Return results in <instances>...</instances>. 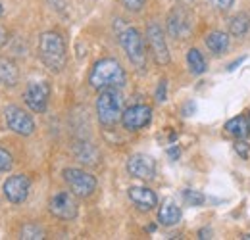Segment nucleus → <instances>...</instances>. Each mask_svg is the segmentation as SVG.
<instances>
[{
	"instance_id": "nucleus-1",
	"label": "nucleus",
	"mask_w": 250,
	"mask_h": 240,
	"mask_svg": "<svg viewBox=\"0 0 250 240\" xmlns=\"http://www.w3.org/2000/svg\"><path fill=\"white\" fill-rule=\"evenodd\" d=\"M127 75L122 63L114 58H102L93 65L89 73V83L96 90L102 89H122L125 87Z\"/></svg>"
},
{
	"instance_id": "nucleus-2",
	"label": "nucleus",
	"mask_w": 250,
	"mask_h": 240,
	"mask_svg": "<svg viewBox=\"0 0 250 240\" xmlns=\"http://www.w3.org/2000/svg\"><path fill=\"white\" fill-rule=\"evenodd\" d=\"M39 56L42 63L58 73L65 67V60H67V54H65V40L60 33L56 31H44L39 39Z\"/></svg>"
},
{
	"instance_id": "nucleus-3",
	"label": "nucleus",
	"mask_w": 250,
	"mask_h": 240,
	"mask_svg": "<svg viewBox=\"0 0 250 240\" xmlns=\"http://www.w3.org/2000/svg\"><path fill=\"white\" fill-rule=\"evenodd\" d=\"M96 116L104 127H114L124 116V98L120 89H102L96 98Z\"/></svg>"
},
{
	"instance_id": "nucleus-4",
	"label": "nucleus",
	"mask_w": 250,
	"mask_h": 240,
	"mask_svg": "<svg viewBox=\"0 0 250 240\" xmlns=\"http://www.w3.org/2000/svg\"><path fill=\"white\" fill-rule=\"evenodd\" d=\"M118 40L127 54L129 61L137 67V69H145L146 67V48H145V40L143 35L135 27L125 25L124 29L118 31Z\"/></svg>"
},
{
	"instance_id": "nucleus-5",
	"label": "nucleus",
	"mask_w": 250,
	"mask_h": 240,
	"mask_svg": "<svg viewBox=\"0 0 250 240\" xmlns=\"http://www.w3.org/2000/svg\"><path fill=\"white\" fill-rule=\"evenodd\" d=\"M63 180L67 182L69 190L77 196V198H89L91 194H94L96 190V177L83 171V169H77V167H67L62 171Z\"/></svg>"
},
{
	"instance_id": "nucleus-6",
	"label": "nucleus",
	"mask_w": 250,
	"mask_h": 240,
	"mask_svg": "<svg viewBox=\"0 0 250 240\" xmlns=\"http://www.w3.org/2000/svg\"><path fill=\"white\" fill-rule=\"evenodd\" d=\"M48 211L62 219V221H73L79 213V206H77V200H75V194L73 192H67V190H62V192H56L50 202H48Z\"/></svg>"
},
{
	"instance_id": "nucleus-7",
	"label": "nucleus",
	"mask_w": 250,
	"mask_h": 240,
	"mask_svg": "<svg viewBox=\"0 0 250 240\" xmlns=\"http://www.w3.org/2000/svg\"><path fill=\"white\" fill-rule=\"evenodd\" d=\"M167 33L177 39V40H185L192 33V18L188 14L187 8L183 6H175L169 16H167Z\"/></svg>"
},
{
	"instance_id": "nucleus-8",
	"label": "nucleus",
	"mask_w": 250,
	"mask_h": 240,
	"mask_svg": "<svg viewBox=\"0 0 250 240\" xmlns=\"http://www.w3.org/2000/svg\"><path fill=\"white\" fill-rule=\"evenodd\" d=\"M146 44H148V50L152 54V58L158 65H167L171 56H169V50H167V42H166V37H164V31L158 23H150L146 27Z\"/></svg>"
},
{
	"instance_id": "nucleus-9",
	"label": "nucleus",
	"mask_w": 250,
	"mask_h": 240,
	"mask_svg": "<svg viewBox=\"0 0 250 240\" xmlns=\"http://www.w3.org/2000/svg\"><path fill=\"white\" fill-rule=\"evenodd\" d=\"M48 98H50V85L46 81H33L27 85V89L23 92V100H25L27 108L35 114L46 112Z\"/></svg>"
},
{
	"instance_id": "nucleus-10",
	"label": "nucleus",
	"mask_w": 250,
	"mask_h": 240,
	"mask_svg": "<svg viewBox=\"0 0 250 240\" xmlns=\"http://www.w3.org/2000/svg\"><path fill=\"white\" fill-rule=\"evenodd\" d=\"M4 118H6V125L10 127V131H14L16 135L29 137L35 133V121L20 106H8L4 110Z\"/></svg>"
},
{
	"instance_id": "nucleus-11",
	"label": "nucleus",
	"mask_w": 250,
	"mask_h": 240,
	"mask_svg": "<svg viewBox=\"0 0 250 240\" xmlns=\"http://www.w3.org/2000/svg\"><path fill=\"white\" fill-rule=\"evenodd\" d=\"M2 190H4V196L10 204H23L29 196V190H31V179L23 173L12 175L2 184Z\"/></svg>"
},
{
	"instance_id": "nucleus-12",
	"label": "nucleus",
	"mask_w": 250,
	"mask_h": 240,
	"mask_svg": "<svg viewBox=\"0 0 250 240\" xmlns=\"http://www.w3.org/2000/svg\"><path fill=\"white\" fill-rule=\"evenodd\" d=\"M152 121V108L146 104H133L124 110L122 125L127 131H141Z\"/></svg>"
},
{
	"instance_id": "nucleus-13",
	"label": "nucleus",
	"mask_w": 250,
	"mask_h": 240,
	"mask_svg": "<svg viewBox=\"0 0 250 240\" xmlns=\"http://www.w3.org/2000/svg\"><path fill=\"white\" fill-rule=\"evenodd\" d=\"M125 167H127V173L135 179L150 180L156 175V161H154V158H150L146 154H133L127 160Z\"/></svg>"
},
{
	"instance_id": "nucleus-14",
	"label": "nucleus",
	"mask_w": 250,
	"mask_h": 240,
	"mask_svg": "<svg viewBox=\"0 0 250 240\" xmlns=\"http://www.w3.org/2000/svg\"><path fill=\"white\" fill-rule=\"evenodd\" d=\"M127 196L141 211H150L158 206L156 192L146 188V186H131L127 190Z\"/></svg>"
},
{
	"instance_id": "nucleus-15",
	"label": "nucleus",
	"mask_w": 250,
	"mask_h": 240,
	"mask_svg": "<svg viewBox=\"0 0 250 240\" xmlns=\"http://www.w3.org/2000/svg\"><path fill=\"white\" fill-rule=\"evenodd\" d=\"M181 221V210L173 200H164L158 210V223L164 227H173Z\"/></svg>"
},
{
	"instance_id": "nucleus-16",
	"label": "nucleus",
	"mask_w": 250,
	"mask_h": 240,
	"mask_svg": "<svg viewBox=\"0 0 250 240\" xmlns=\"http://www.w3.org/2000/svg\"><path fill=\"white\" fill-rule=\"evenodd\" d=\"M204 42H206L208 50H210L214 56H221V54H225L227 48H229V35L223 33V31H212V33L206 35Z\"/></svg>"
},
{
	"instance_id": "nucleus-17",
	"label": "nucleus",
	"mask_w": 250,
	"mask_h": 240,
	"mask_svg": "<svg viewBox=\"0 0 250 240\" xmlns=\"http://www.w3.org/2000/svg\"><path fill=\"white\" fill-rule=\"evenodd\" d=\"M223 129H225L227 135H231V137H235V139H249V135H250L249 118H245V116H237V118H233V120L227 121Z\"/></svg>"
},
{
	"instance_id": "nucleus-18",
	"label": "nucleus",
	"mask_w": 250,
	"mask_h": 240,
	"mask_svg": "<svg viewBox=\"0 0 250 240\" xmlns=\"http://www.w3.org/2000/svg\"><path fill=\"white\" fill-rule=\"evenodd\" d=\"M20 81L18 65L12 60H0V85L4 87H16Z\"/></svg>"
},
{
	"instance_id": "nucleus-19",
	"label": "nucleus",
	"mask_w": 250,
	"mask_h": 240,
	"mask_svg": "<svg viewBox=\"0 0 250 240\" xmlns=\"http://www.w3.org/2000/svg\"><path fill=\"white\" fill-rule=\"evenodd\" d=\"M249 31H250V18L247 14H237V16L231 18V21H229V35L231 37L241 39Z\"/></svg>"
},
{
	"instance_id": "nucleus-20",
	"label": "nucleus",
	"mask_w": 250,
	"mask_h": 240,
	"mask_svg": "<svg viewBox=\"0 0 250 240\" xmlns=\"http://www.w3.org/2000/svg\"><path fill=\"white\" fill-rule=\"evenodd\" d=\"M187 63L192 75H202L206 71V60L198 48H190L187 52Z\"/></svg>"
},
{
	"instance_id": "nucleus-21",
	"label": "nucleus",
	"mask_w": 250,
	"mask_h": 240,
	"mask_svg": "<svg viewBox=\"0 0 250 240\" xmlns=\"http://www.w3.org/2000/svg\"><path fill=\"white\" fill-rule=\"evenodd\" d=\"M20 237L25 240H37V239H44V231L41 225L37 223H25L20 231Z\"/></svg>"
},
{
	"instance_id": "nucleus-22",
	"label": "nucleus",
	"mask_w": 250,
	"mask_h": 240,
	"mask_svg": "<svg viewBox=\"0 0 250 240\" xmlns=\"http://www.w3.org/2000/svg\"><path fill=\"white\" fill-rule=\"evenodd\" d=\"M183 200L187 202L188 206H194V208H198V206H202L204 202H206V196L200 192V190H183Z\"/></svg>"
},
{
	"instance_id": "nucleus-23",
	"label": "nucleus",
	"mask_w": 250,
	"mask_h": 240,
	"mask_svg": "<svg viewBox=\"0 0 250 240\" xmlns=\"http://www.w3.org/2000/svg\"><path fill=\"white\" fill-rule=\"evenodd\" d=\"M12 154L4 148H0V173H6L12 169Z\"/></svg>"
},
{
	"instance_id": "nucleus-24",
	"label": "nucleus",
	"mask_w": 250,
	"mask_h": 240,
	"mask_svg": "<svg viewBox=\"0 0 250 240\" xmlns=\"http://www.w3.org/2000/svg\"><path fill=\"white\" fill-rule=\"evenodd\" d=\"M235 152L243 158V160H247L250 156V144L247 142V139H237V142H235Z\"/></svg>"
},
{
	"instance_id": "nucleus-25",
	"label": "nucleus",
	"mask_w": 250,
	"mask_h": 240,
	"mask_svg": "<svg viewBox=\"0 0 250 240\" xmlns=\"http://www.w3.org/2000/svg\"><path fill=\"white\" fill-rule=\"evenodd\" d=\"M122 4H124L129 12H141L145 8L146 0H122Z\"/></svg>"
},
{
	"instance_id": "nucleus-26",
	"label": "nucleus",
	"mask_w": 250,
	"mask_h": 240,
	"mask_svg": "<svg viewBox=\"0 0 250 240\" xmlns=\"http://www.w3.org/2000/svg\"><path fill=\"white\" fill-rule=\"evenodd\" d=\"M167 100V81L162 79L158 83V89H156V102H166Z\"/></svg>"
},
{
	"instance_id": "nucleus-27",
	"label": "nucleus",
	"mask_w": 250,
	"mask_h": 240,
	"mask_svg": "<svg viewBox=\"0 0 250 240\" xmlns=\"http://www.w3.org/2000/svg\"><path fill=\"white\" fill-rule=\"evenodd\" d=\"M210 2H212V6L216 10H219V12H227L235 4V0H210Z\"/></svg>"
},
{
	"instance_id": "nucleus-28",
	"label": "nucleus",
	"mask_w": 250,
	"mask_h": 240,
	"mask_svg": "<svg viewBox=\"0 0 250 240\" xmlns=\"http://www.w3.org/2000/svg\"><path fill=\"white\" fill-rule=\"evenodd\" d=\"M198 239H202V240L212 239V229H208V227H204V229H200V231H198Z\"/></svg>"
},
{
	"instance_id": "nucleus-29",
	"label": "nucleus",
	"mask_w": 250,
	"mask_h": 240,
	"mask_svg": "<svg viewBox=\"0 0 250 240\" xmlns=\"http://www.w3.org/2000/svg\"><path fill=\"white\" fill-rule=\"evenodd\" d=\"M167 154H169V158H171V160H177V158H179V154H181V150H179L177 146H171V148L167 150Z\"/></svg>"
},
{
	"instance_id": "nucleus-30",
	"label": "nucleus",
	"mask_w": 250,
	"mask_h": 240,
	"mask_svg": "<svg viewBox=\"0 0 250 240\" xmlns=\"http://www.w3.org/2000/svg\"><path fill=\"white\" fill-rule=\"evenodd\" d=\"M6 40H8V33H6V29L0 27V48L6 44Z\"/></svg>"
},
{
	"instance_id": "nucleus-31",
	"label": "nucleus",
	"mask_w": 250,
	"mask_h": 240,
	"mask_svg": "<svg viewBox=\"0 0 250 240\" xmlns=\"http://www.w3.org/2000/svg\"><path fill=\"white\" fill-rule=\"evenodd\" d=\"M243 61H245V58H239V60H235L233 63H231V65H229V71H233V69H235L239 63H243Z\"/></svg>"
},
{
	"instance_id": "nucleus-32",
	"label": "nucleus",
	"mask_w": 250,
	"mask_h": 240,
	"mask_svg": "<svg viewBox=\"0 0 250 240\" xmlns=\"http://www.w3.org/2000/svg\"><path fill=\"white\" fill-rule=\"evenodd\" d=\"M243 239H245V240H250V235H245V237H243Z\"/></svg>"
},
{
	"instance_id": "nucleus-33",
	"label": "nucleus",
	"mask_w": 250,
	"mask_h": 240,
	"mask_svg": "<svg viewBox=\"0 0 250 240\" xmlns=\"http://www.w3.org/2000/svg\"><path fill=\"white\" fill-rule=\"evenodd\" d=\"M0 16H2V4H0Z\"/></svg>"
},
{
	"instance_id": "nucleus-34",
	"label": "nucleus",
	"mask_w": 250,
	"mask_h": 240,
	"mask_svg": "<svg viewBox=\"0 0 250 240\" xmlns=\"http://www.w3.org/2000/svg\"><path fill=\"white\" fill-rule=\"evenodd\" d=\"M247 118H249V123H250V112H249V116H247Z\"/></svg>"
},
{
	"instance_id": "nucleus-35",
	"label": "nucleus",
	"mask_w": 250,
	"mask_h": 240,
	"mask_svg": "<svg viewBox=\"0 0 250 240\" xmlns=\"http://www.w3.org/2000/svg\"><path fill=\"white\" fill-rule=\"evenodd\" d=\"M183 2H190V0H183Z\"/></svg>"
}]
</instances>
